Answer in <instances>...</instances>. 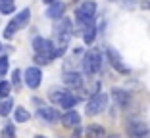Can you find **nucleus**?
I'll use <instances>...</instances> for the list:
<instances>
[{
	"label": "nucleus",
	"instance_id": "nucleus-1",
	"mask_svg": "<svg viewBox=\"0 0 150 138\" xmlns=\"http://www.w3.org/2000/svg\"><path fill=\"white\" fill-rule=\"evenodd\" d=\"M71 29H73V25H71V21L67 18L58 19V23L54 25V39H56V42H54V56L56 58L62 56L67 50V44H69V39H71Z\"/></svg>",
	"mask_w": 150,
	"mask_h": 138
},
{
	"label": "nucleus",
	"instance_id": "nucleus-2",
	"mask_svg": "<svg viewBox=\"0 0 150 138\" xmlns=\"http://www.w3.org/2000/svg\"><path fill=\"white\" fill-rule=\"evenodd\" d=\"M94 18H96V2L93 0H83L77 4L75 8V19L81 27H87V25H93Z\"/></svg>",
	"mask_w": 150,
	"mask_h": 138
},
{
	"label": "nucleus",
	"instance_id": "nucleus-3",
	"mask_svg": "<svg viewBox=\"0 0 150 138\" xmlns=\"http://www.w3.org/2000/svg\"><path fill=\"white\" fill-rule=\"evenodd\" d=\"M48 98L52 100L54 104H58L60 107H64V109H67L69 111L71 107L77 104V96H75L73 92H69V90H60V88H52L48 94Z\"/></svg>",
	"mask_w": 150,
	"mask_h": 138
},
{
	"label": "nucleus",
	"instance_id": "nucleus-4",
	"mask_svg": "<svg viewBox=\"0 0 150 138\" xmlns=\"http://www.w3.org/2000/svg\"><path fill=\"white\" fill-rule=\"evenodd\" d=\"M83 73L85 75H96L98 71H100V67H102V54L100 50H91V52L85 54V58H83Z\"/></svg>",
	"mask_w": 150,
	"mask_h": 138
},
{
	"label": "nucleus",
	"instance_id": "nucleus-5",
	"mask_svg": "<svg viewBox=\"0 0 150 138\" xmlns=\"http://www.w3.org/2000/svg\"><path fill=\"white\" fill-rule=\"evenodd\" d=\"M106 104H108L106 94H102V92L93 94V96L88 98V102H87V115L94 117V115H98V113H102L104 109H106Z\"/></svg>",
	"mask_w": 150,
	"mask_h": 138
},
{
	"label": "nucleus",
	"instance_id": "nucleus-6",
	"mask_svg": "<svg viewBox=\"0 0 150 138\" xmlns=\"http://www.w3.org/2000/svg\"><path fill=\"white\" fill-rule=\"evenodd\" d=\"M33 50L35 54H40V56H48L50 60H54V42L48 39H42V36H35L33 39Z\"/></svg>",
	"mask_w": 150,
	"mask_h": 138
},
{
	"label": "nucleus",
	"instance_id": "nucleus-7",
	"mask_svg": "<svg viewBox=\"0 0 150 138\" xmlns=\"http://www.w3.org/2000/svg\"><path fill=\"white\" fill-rule=\"evenodd\" d=\"M23 81H25V85L29 86V88H39L40 83H42V73H40L39 67L31 65V67H27L25 73H23Z\"/></svg>",
	"mask_w": 150,
	"mask_h": 138
},
{
	"label": "nucleus",
	"instance_id": "nucleus-8",
	"mask_svg": "<svg viewBox=\"0 0 150 138\" xmlns=\"http://www.w3.org/2000/svg\"><path fill=\"white\" fill-rule=\"evenodd\" d=\"M127 134L131 138H146L150 134V129L142 121H129L127 125Z\"/></svg>",
	"mask_w": 150,
	"mask_h": 138
},
{
	"label": "nucleus",
	"instance_id": "nucleus-9",
	"mask_svg": "<svg viewBox=\"0 0 150 138\" xmlns=\"http://www.w3.org/2000/svg\"><path fill=\"white\" fill-rule=\"evenodd\" d=\"M106 54H108V60H110L112 67H114V69H115L117 73H129V67L123 63V60H121V56H119L117 50L108 48V50H106Z\"/></svg>",
	"mask_w": 150,
	"mask_h": 138
},
{
	"label": "nucleus",
	"instance_id": "nucleus-10",
	"mask_svg": "<svg viewBox=\"0 0 150 138\" xmlns=\"http://www.w3.org/2000/svg\"><path fill=\"white\" fill-rule=\"evenodd\" d=\"M64 85L67 88H83V75L77 71H66L64 73Z\"/></svg>",
	"mask_w": 150,
	"mask_h": 138
},
{
	"label": "nucleus",
	"instance_id": "nucleus-11",
	"mask_svg": "<svg viewBox=\"0 0 150 138\" xmlns=\"http://www.w3.org/2000/svg\"><path fill=\"white\" fill-rule=\"evenodd\" d=\"M37 115H39L44 123H56V121L60 119L58 111L54 109V107H50V106H40L39 109H37Z\"/></svg>",
	"mask_w": 150,
	"mask_h": 138
},
{
	"label": "nucleus",
	"instance_id": "nucleus-12",
	"mask_svg": "<svg viewBox=\"0 0 150 138\" xmlns=\"http://www.w3.org/2000/svg\"><path fill=\"white\" fill-rule=\"evenodd\" d=\"M64 12H66V4L64 2H54V4L48 6V10H46V18L48 19H62Z\"/></svg>",
	"mask_w": 150,
	"mask_h": 138
},
{
	"label": "nucleus",
	"instance_id": "nucleus-13",
	"mask_svg": "<svg viewBox=\"0 0 150 138\" xmlns=\"http://www.w3.org/2000/svg\"><path fill=\"white\" fill-rule=\"evenodd\" d=\"M62 123L66 127H71V129H77L79 127V123H81V115L75 109H69V111H66L62 115Z\"/></svg>",
	"mask_w": 150,
	"mask_h": 138
},
{
	"label": "nucleus",
	"instance_id": "nucleus-14",
	"mask_svg": "<svg viewBox=\"0 0 150 138\" xmlns=\"http://www.w3.org/2000/svg\"><path fill=\"white\" fill-rule=\"evenodd\" d=\"M112 98H114V102L117 104L119 107H125L129 104V94L125 92V90H121V88H114L112 90Z\"/></svg>",
	"mask_w": 150,
	"mask_h": 138
},
{
	"label": "nucleus",
	"instance_id": "nucleus-15",
	"mask_svg": "<svg viewBox=\"0 0 150 138\" xmlns=\"http://www.w3.org/2000/svg\"><path fill=\"white\" fill-rule=\"evenodd\" d=\"M29 15H31V10H29V8H23L21 12H19L18 15H16V18L12 19V21H13V25L18 27V29L25 27V25H27V21H29Z\"/></svg>",
	"mask_w": 150,
	"mask_h": 138
},
{
	"label": "nucleus",
	"instance_id": "nucleus-16",
	"mask_svg": "<svg viewBox=\"0 0 150 138\" xmlns=\"http://www.w3.org/2000/svg\"><path fill=\"white\" fill-rule=\"evenodd\" d=\"M85 138H106V130L100 125H91L85 130Z\"/></svg>",
	"mask_w": 150,
	"mask_h": 138
},
{
	"label": "nucleus",
	"instance_id": "nucleus-17",
	"mask_svg": "<svg viewBox=\"0 0 150 138\" xmlns=\"http://www.w3.org/2000/svg\"><path fill=\"white\" fill-rule=\"evenodd\" d=\"M94 39H96V25H87L83 27V40H85V44H93Z\"/></svg>",
	"mask_w": 150,
	"mask_h": 138
},
{
	"label": "nucleus",
	"instance_id": "nucleus-18",
	"mask_svg": "<svg viewBox=\"0 0 150 138\" xmlns=\"http://www.w3.org/2000/svg\"><path fill=\"white\" fill-rule=\"evenodd\" d=\"M13 119H16V123H27V121L31 119V113L27 111L25 107L18 106V107H16V111H13Z\"/></svg>",
	"mask_w": 150,
	"mask_h": 138
},
{
	"label": "nucleus",
	"instance_id": "nucleus-19",
	"mask_svg": "<svg viewBox=\"0 0 150 138\" xmlns=\"http://www.w3.org/2000/svg\"><path fill=\"white\" fill-rule=\"evenodd\" d=\"M16 12V0H0V13L10 15Z\"/></svg>",
	"mask_w": 150,
	"mask_h": 138
},
{
	"label": "nucleus",
	"instance_id": "nucleus-20",
	"mask_svg": "<svg viewBox=\"0 0 150 138\" xmlns=\"http://www.w3.org/2000/svg\"><path fill=\"white\" fill-rule=\"evenodd\" d=\"M12 107H13V102H12V98H2V100H0V115H2V117L10 115V111H12Z\"/></svg>",
	"mask_w": 150,
	"mask_h": 138
},
{
	"label": "nucleus",
	"instance_id": "nucleus-21",
	"mask_svg": "<svg viewBox=\"0 0 150 138\" xmlns=\"http://www.w3.org/2000/svg\"><path fill=\"white\" fill-rule=\"evenodd\" d=\"M10 90H12V85L8 81H0V98H10Z\"/></svg>",
	"mask_w": 150,
	"mask_h": 138
},
{
	"label": "nucleus",
	"instance_id": "nucleus-22",
	"mask_svg": "<svg viewBox=\"0 0 150 138\" xmlns=\"http://www.w3.org/2000/svg\"><path fill=\"white\" fill-rule=\"evenodd\" d=\"M8 65H10L8 56H0V77H4L8 73Z\"/></svg>",
	"mask_w": 150,
	"mask_h": 138
},
{
	"label": "nucleus",
	"instance_id": "nucleus-23",
	"mask_svg": "<svg viewBox=\"0 0 150 138\" xmlns=\"http://www.w3.org/2000/svg\"><path fill=\"white\" fill-rule=\"evenodd\" d=\"M2 136L4 138H16V129H13V125H6L4 130H2Z\"/></svg>",
	"mask_w": 150,
	"mask_h": 138
},
{
	"label": "nucleus",
	"instance_id": "nucleus-24",
	"mask_svg": "<svg viewBox=\"0 0 150 138\" xmlns=\"http://www.w3.org/2000/svg\"><path fill=\"white\" fill-rule=\"evenodd\" d=\"M19 83H21V71H19V69H13V71H12V83H10V85L18 86Z\"/></svg>",
	"mask_w": 150,
	"mask_h": 138
},
{
	"label": "nucleus",
	"instance_id": "nucleus-25",
	"mask_svg": "<svg viewBox=\"0 0 150 138\" xmlns=\"http://www.w3.org/2000/svg\"><path fill=\"white\" fill-rule=\"evenodd\" d=\"M35 62L39 63V65H46V63H50L52 60H50L48 56H40V54H35Z\"/></svg>",
	"mask_w": 150,
	"mask_h": 138
},
{
	"label": "nucleus",
	"instance_id": "nucleus-26",
	"mask_svg": "<svg viewBox=\"0 0 150 138\" xmlns=\"http://www.w3.org/2000/svg\"><path fill=\"white\" fill-rule=\"evenodd\" d=\"M141 8L146 10V12H150V0H141Z\"/></svg>",
	"mask_w": 150,
	"mask_h": 138
},
{
	"label": "nucleus",
	"instance_id": "nucleus-27",
	"mask_svg": "<svg viewBox=\"0 0 150 138\" xmlns=\"http://www.w3.org/2000/svg\"><path fill=\"white\" fill-rule=\"evenodd\" d=\"M79 134H81V129H79V127H77V130H75V132H73V136H71V138H79Z\"/></svg>",
	"mask_w": 150,
	"mask_h": 138
},
{
	"label": "nucleus",
	"instance_id": "nucleus-28",
	"mask_svg": "<svg viewBox=\"0 0 150 138\" xmlns=\"http://www.w3.org/2000/svg\"><path fill=\"white\" fill-rule=\"evenodd\" d=\"M42 2H44V4H48V6H50V4H54V2H58V0H42Z\"/></svg>",
	"mask_w": 150,
	"mask_h": 138
},
{
	"label": "nucleus",
	"instance_id": "nucleus-29",
	"mask_svg": "<svg viewBox=\"0 0 150 138\" xmlns=\"http://www.w3.org/2000/svg\"><path fill=\"white\" fill-rule=\"evenodd\" d=\"M135 0H125V6H129V4H133Z\"/></svg>",
	"mask_w": 150,
	"mask_h": 138
},
{
	"label": "nucleus",
	"instance_id": "nucleus-30",
	"mask_svg": "<svg viewBox=\"0 0 150 138\" xmlns=\"http://www.w3.org/2000/svg\"><path fill=\"white\" fill-rule=\"evenodd\" d=\"M108 138H119V136H117V134H112V136H108Z\"/></svg>",
	"mask_w": 150,
	"mask_h": 138
},
{
	"label": "nucleus",
	"instance_id": "nucleus-31",
	"mask_svg": "<svg viewBox=\"0 0 150 138\" xmlns=\"http://www.w3.org/2000/svg\"><path fill=\"white\" fill-rule=\"evenodd\" d=\"M37 138H44V136H37Z\"/></svg>",
	"mask_w": 150,
	"mask_h": 138
},
{
	"label": "nucleus",
	"instance_id": "nucleus-32",
	"mask_svg": "<svg viewBox=\"0 0 150 138\" xmlns=\"http://www.w3.org/2000/svg\"><path fill=\"white\" fill-rule=\"evenodd\" d=\"M0 50H2V44H0Z\"/></svg>",
	"mask_w": 150,
	"mask_h": 138
}]
</instances>
